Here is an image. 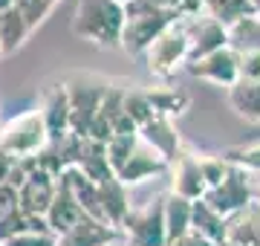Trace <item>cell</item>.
Here are the masks:
<instances>
[{"label":"cell","mask_w":260,"mask_h":246,"mask_svg":"<svg viewBox=\"0 0 260 246\" xmlns=\"http://www.w3.org/2000/svg\"><path fill=\"white\" fill-rule=\"evenodd\" d=\"M185 70L194 78H203V81H211V84H220V87H234L240 81V55L232 47H225L205 58L188 61Z\"/></svg>","instance_id":"cell-9"},{"label":"cell","mask_w":260,"mask_h":246,"mask_svg":"<svg viewBox=\"0 0 260 246\" xmlns=\"http://www.w3.org/2000/svg\"><path fill=\"white\" fill-rule=\"evenodd\" d=\"M84 218V211H81V206L75 203V197L67 191V186L64 182H58V191H55V200H52V206H49V211H47V226H49V232L52 235H64V232H70V229L78 223V220Z\"/></svg>","instance_id":"cell-17"},{"label":"cell","mask_w":260,"mask_h":246,"mask_svg":"<svg viewBox=\"0 0 260 246\" xmlns=\"http://www.w3.org/2000/svg\"><path fill=\"white\" fill-rule=\"evenodd\" d=\"M168 168H171V162H168L162 153L153 151L148 142L139 139L136 148H133V153L127 157V162L116 171V180H119L124 189H130V186H139V182L150 180V177H156V174H165Z\"/></svg>","instance_id":"cell-11"},{"label":"cell","mask_w":260,"mask_h":246,"mask_svg":"<svg viewBox=\"0 0 260 246\" xmlns=\"http://www.w3.org/2000/svg\"><path fill=\"white\" fill-rule=\"evenodd\" d=\"M110 246H127V243H121V240H116V243H110Z\"/></svg>","instance_id":"cell-38"},{"label":"cell","mask_w":260,"mask_h":246,"mask_svg":"<svg viewBox=\"0 0 260 246\" xmlns=\"http://www.w3.org/2000/svg\"><path fill=\"white\" fill-rule=\"evenodd\" d=\"M41 218H26L23 211H12V214H6V218H0V243L3 240H9V237L20 235V232H26V229H32Z\"/></svg>","instance_id":"cell-30"},{"label":"cell","mask_w":260,"mask_h":246,"mask_svg":"<svg viewBox=\"0 0 260 246\" xmlns=\"http://www.w3.org/2000/svg\"><path fill=\"white\" fill-rule=\"evenodd\" d=\"M191 200L177 197V194H165V232H168V243L177 240L179 235H185L191 229Z\"/></svg>","instance_id":"cell-22"},{"label":"cell","mask_w":260,"mask_h":246,"mask_svg":"<svg viewBox=\"0 0 260 246\" xmlns=\"http://www.w3.org/2000/svg\"><path fill=\"white\" fill-rule=\"evenodd\" d=\"M29 174L23 186L18 189V208L26 214V218H47L49 206H52V200H55V191H58V177L55 174H49V171L38 168L35 162L29 160Z\"/></svg>","instance_id":"cell-6"},{"label":"cell","mask_w":260,"mask_h":246,"mask_svg":"<svg viewBox=\"0 0 260 246\" xmlns=\"http://www.w3.org/2000/svg\"><path fill=\"white\" fill-rule=\"evenodd\" d=\"M214 246H234V243H229V240H220V243H214Z\"/></svg>","instance_id":"cell-36"},{"label":"cell","mask_w":260,"mask_h":246,"mask_svg":"<svg viewBox=\"0 0 260 246\" xmlns=\"http://www.w3.org/2000/svg\"><path fill=\"white\" fill-rule=\"evenodd\" d=\"M99 189H102L104 218H107V223H110L113 229H119L121 220L127 218V211H130V194H127V189H124L116 177L107 180V182H102Z\"/></svg>","instance_id":"cell-21"},{"label":"cell","mask_w":260,"mask_h":246,"mask_svg":"<svg viewBox=\"0 0 260 246\" xmlns=\"http://www.w3.org/2000/svg\"><path fill=\"white\" fill-rule=\"evenodd\" d=\"M116 240H121L119 229H113L107 223H102V220H93L84 214L70 232H64L58 237V246H110Z\"/></svg>","instance_id":"cell-14"},{"label":"cell","mask_w":260,"mask_h":246,"mask_svg":"<svg viewBox=\"0 0 260 246\" xmlns=\"http://www.w3.org/2000/svg\"><path fill=\"white\" fill-rule=\"evenodd\" d=\"M225 240L234 246H260V203L249 206L225 220Z\"/></svg>","instance_id":"cell-16"},{"label":"cell","mask_w":260,"mask_h":246,"mask_svg":"<svg viewBox=\"0 0 260 246\" xmlns=\"http://www.w3.org/2000/svg\"><path fill=\"white\" fill-rule=\"evenodd\" d=\"M249 189H251V200L260 203V174H249Z\"/></svg>","instance_id":"cell-35"},{"label":"cell","mask_w":260,"mask_h":246,"mask_svg":"<svg viewBox=\"0 0 260 246\" xmlns=\"http://www.w3.org/2000/svg\"><path fill=\"white\" fill-rule=\"evenodd\" d=\"M148 102L153 107V113L162 116V119H177L188 110V104H191V96L185 90H179V87H153L148 90Z\"/></svg>","instance_id":"cell-19"},{"label":"cell","mask_w":260,"mask_h":246,"mask_svg":"<svg viewBox=\"0 0 260 246\" xmlns=\"http://www.w3.org/2000/svg\"><path fill=\"white\" fill-rule=\"evenodd\" d=\"M179 15L171 9L159 12H139V15H127L124 29H121V49L127 55H145V49L165 32Z\"/></svg>","instance_id":"cell-5"},{"label":"cell","mask_w":260,"mask_h":246,"mask_svg":"<svg viewBox=\"0 0 260 246\" xmlns=\"http://www.w3.org/2000/svg\"><path fill=\"white\" fill-rule=\"evenodd\" d=\"M12 211H18V189H12L9 182H0V218Z\"/></svg>","instance_id":"cell-32"},{"label":"cell","mask_w":260,"mask_h":246,"mask_svg":"<svg viewBox=\"0 0 260 246\" xmlns=\"http://www.w3.org/2000/svg\"><path fill=\"white\" fill-rule=\"evenodd\" d=\"M188 49H191L188 23H185V18H177L148 49H145V64H148L150 76L171 78L177 70H182V67L188 64Z\"/></svg>","instance_id":"cell-3"},{"label":"cell","mask_w":260,"mask_h":246,"mask_svg":"<svg viewBox=\"0 0 260 246\" xmlns=\"http://www.w3.org/2000/svg\"><path fill=\"white\" fill-rule=\"evenodd\" d=\"M49 145V131L41 110H23L0 125V151L12 160H32Z\"/></svg>","instance_id":"cell-2"},{"label":"cell","mask_w":260,"mask_h":246,"mask_svg":"<svg viewBox=\"0 0 260 246\" xmlns=\"http://www.w3.org/2000/svg\"><path fill=\"white\" fill-rule=\"evenodd\" d=\"M29 38L26 20L20 18L18 9H3L0 12V49L3 55H12L15 49H20V44Z\"/></svg>","instance_id":"cell-24"},{"label":"cell","mask_w":260,"mask_h":246,"mask_svg":"<svg viewBox=\"0 0 260 246\" xmlns=\"http://www.w3.org/2000/svg\"><path fill=\"white\" fill-rule=\"evenodd\" d=\"M139 139L148 142L156 153H162L168 162H174L182 153V145H179V133L174 128L171 119H162V116H153L148 125L139 128Z\"/></svg>","instance_id":"cell-15"},{"label":"cell","mask_w":260,"mask_h":246,"mask_svg":"<svg viewBox=\"0 0 260 246\" xmlns=\"http://www.w3.org/2000/svg\"><path fill=\"white\" fill-rule=\"evenodd\" d=\"M104 90L102 84H67V96H70V133H75L78 139H87V131L93 125L99 107H102Z\"/></svg>","instance_id":"cell-10"},{"label":"cell","mask_w":260,"mask_h":246,"mask_svg":"<svg viewBox=\"0 0 260 246\" xmlns=\"http://www.w3.org/2000/svg\"><path fill=\"white\" fill-rule=\"evenodd\" d=\"M38 110L44 116V125L49 131V139H61L70 133V96L67 84H52L41 93Z\"/></svg>","instance_id":"cell-13"},{"label":"cell","mask_w":260,"mask_h":246,"mask_svg":"<svg viewBox=\"0 0 260 246\" xmlns=\"http://www.w3.org/2000/svg\"><path fill=\"white\" fill-rule=\"evenodd\" d=\"M191 229L200 232L208 243L225 240V218L217 214L205 200H194V206H191Z\"/></svg>","instance_id":"cell-20"},{"label":"cell","mask_w":260,"mask_h":246,"mask_svg":"<svg viewBox=\"0 0 260 246\" xmlns=\"http://www.w3.org/2000/svg\"><path fill=\"white\" fill-rule=\"evenodd\" d=\"M124 113L130 116V122L136 125V128L148 125L156 116L148 102V93H124Z\"/></svg>","instance_id":"cell-28"},{"label":"cell","mask_w":260,"mask_h":246,"mask_svg":"<svg viewBox=\"0 0 260 246\" xmlns=\"http://www.w3.org/2000/svg\"><path fill=\"white\" fill-rule=\"evenodd\" d=\"M229 104L237 116L260 125V81L240 78L234 87H229Z\"/></svg>","instance_id":"cell-18"},{"label":"cell","mask_w":260,"mask_h":246,"mask_svg":"<svg viewBox=\"0 0 260 246\" xmlns=\"http://www.w3.org/2000/svg\"><path fill=\"white\" fill-rule=\"evenodd\" d=\"M234 168L246 171V174H260V142L257 145H243V148H232L223 153Z\"/></svg>","instance_id":"cell-27"},{"label":"cell","mask_w":260,"mask_h":246,"mask_svg":"<svg viewBox=\"0 0 260 246\" xmlns=\"http://www.w3.org/2000/svg\"><path fill=\"white\" fill-rule=\"evenodd\" d=\"M168 246H214V243H208L200 232H194V229H188L185 235H179L177 240H171Z\"/></svg>","instance_id":"cell-33"},{"label":"cell","mask_w":260,"mask_h":246,"mask_svg":"<svg viewBox=\"0 0 260 246\" xmlns=\"http://www.w3.org/2000/svg\"><path fill=\"white\" fill-rule=\"evenodd\" d=\"M240 78L246 81H260V49L240 55Z\"/></svg>","instance_id":"cell-31"},{"label":"cell","mask_w":260,"mask_h":246,"mask_svg":"<svg viewBox=\"0 0 260 246\" xmlns=\"http://www.w3.org/2000/svg\"><path fill=\"white\" fill-rule=\"evenodd\" d=\"M205 203L217 211V214H223L225 220L232 218V214H237V211H243V208L251 203V189H249V174L240 168L229 171V177H225L217 189H208L205 191Z\"/></svg>","instance_id":"cell-7"},{"label":"cell","mask_w":260,"mask_h":246,"mask_svg":"<svg viewBox=\"0 0 260 246\" xmlns=\"http://www.w3.org/2000/svg\"><path fill=\"white\" fill-rule=\"evenodd\" d=\"M12 165H15V160H12V157H6V153L0 151V182H6V180H9Z\"/></svg>","instance_id":"cell-34"},{"label":"cell","mask_w":260,"mask_h":246,"mask_svg":"<svg viewBox=\"0 0 260 246\" xmlns=\"http://www.w3.org/2000/svg\"><path fill=\"white\" fill-rule=\"evenodd\" d=\"M208 186L203 180V171H200V153L182 151L177 160L171 162V194L185 200H203Z\"/></svg>","instance_id":"cell-12"},{"label":"cell","mask_w":260,"mask_h":246,"mask_svg":"<svg viewBox=\"0 0 260 246\" xmlns=\"http://www.w3.org/2000/svg\"><path fill=\"white\" fill-rule=\"evenodd\" d=\"M0 58H3V49H0Z\"/></svg>","instance_id":"cell-39"},{"label":"cell","mask_w":260,"mask_h":246,"mask_svg":"<svg viewBox=\"0 0 260 246\" xmlns=\"http://www.w3.org/2000/svg\"><path fill=\"white\" fill-rule=\"evenodd\" d=\"M0 246H58V235H52L47 226V220H38L32 229L20 232V235L3 240Z\"/></svg>","instance_id":"cell-25"},{"label":"cell","mask_w":260,"mask_h":246,"mask_svg":"<svg viewBox=\"0 0 260 246\" xmlns=\"http://www.w3.org/2000/svg\"><path fill=\"white\" fill-rule=\"evenodd\" d=\"M200 171H203V180L208 189H217L220 182L229 177L232 171V162L225 160L223 153L220 157H211V153H200Z\"/></svg>","instance_id":"cell-26"},{"label":"cell","mask_w":260,"mask_h":246,"mask_svg":"<svg viewBox=\"0 0 260 246\" xmlns=\"http://www.w3.org/2000/svg\"><path fill=\"white\" fill-rule=\"evenodd\" d=\"M15 9L20 12V18L26 20L29 32H32V29H38V23H44V18H47L55 6H52L49 0H18Z\"/></svg>","instance_id":"cell-29"},{"label":"cell","mask_w":260,"mask_h":246,"mask_svg":"<svg viewBox=\"0 0 260 246\" xmlns=\"http://www.w3.org/2000/svg\"><path fill=\"white\" fill-rule=\"evenodd\" d=\"M116 3H121V6H127V3H133V0H116Z\"/></svg>","instance_id":"cell-37"},{"label":"cell","mask_w":260,"mask_h":246,"mask_svg":"<svg viewBox=\"0 0 260 246\" xmlns=\"http://www.w3.org/2000/svg\"><path fill=\"white\" fill-rule=\"evenodd\" d=\"M188 41H191V49H188V61H197V58H205L217 52V49L229 47V29L220 23L211 15H188Z\"/></svg>","instance_id":"cell-8"},{"label":"cell","mask_w":260,"mask_h":246,"mask_svg":"<svg viewBox=\"0 0 260 246\" xmlns=\"http://www.w3.org/2000/svg\"><path fill=\"white\" fill-rule=\"evenodd\" d=\"M229 47L237 55L257 52L260 49V15H249V18H243L229 26Z\"/></svg>","instance_id":"cell-23"},{"label":"cell","mask_w":260,"mask_h":246,"mask_svg":"<svg viewBox=\"0 0 260 246\" xmlns=\"http://www.w3.org/2000/svg\"><path fill=\"white\" fill-rule=\"evenodd\" d=\"M119 232L127 246H168L165 194H159L156 200H148L145 206H130Z\"/></svg>","instance_id":"cell-4"},{"label":"cell","mask_w":260,"mask_h":246,"mask_svg":"<svg viewBox=\"0 0 260 246\" xmlns=\"http://www.w3.org/2000/svg\"><path fill=\"white\" fill-rule=\"evenodd\" d=\"M124 6L116 0H78L73 12V32L95 47H121Z\"/></svg>","instance_id":"cell-1"}]
</instances>
